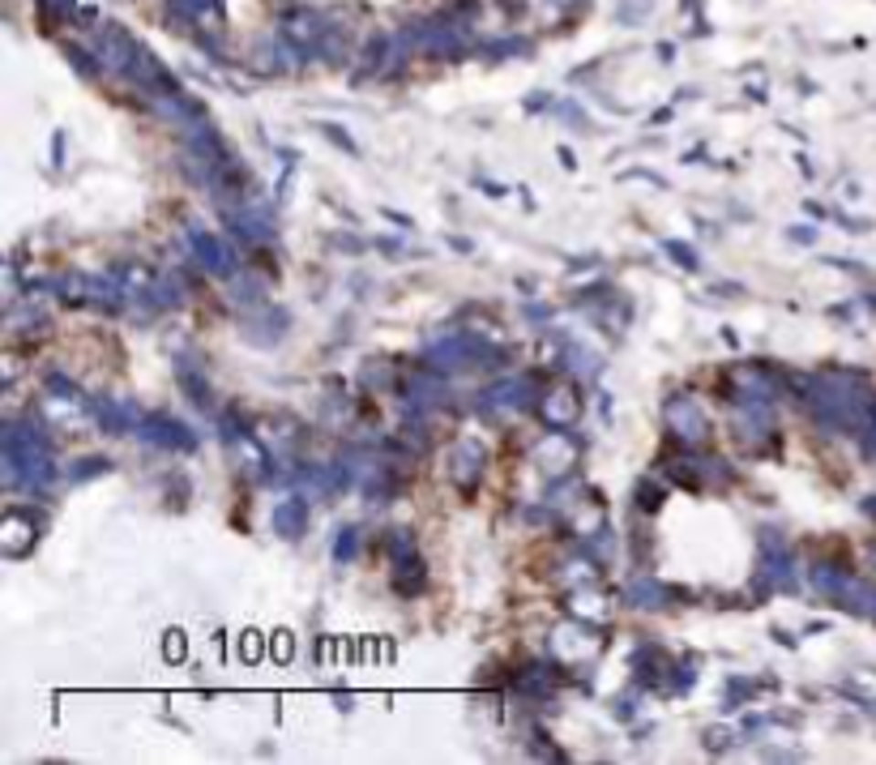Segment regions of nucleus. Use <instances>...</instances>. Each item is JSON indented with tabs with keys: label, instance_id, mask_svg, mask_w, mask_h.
Instances as JSON below:
<instances>
[{
	"label": "nucleus",
	"instance_id": "nucleus-29",
	"mask_svg": "<svg viewBox=\"0 0 876 765\" xmlns=\"http://www.w3.org/2000/svg\"><path fill=\"white\" fill-rule=\"evenodd\" d=\"M270 654H274L278 663H291V659H295V642H291V629H274V633H270Z\"/></svg>",
	"mask_w": 876,
	"mask_h": 765
},
{
	"label": "nucleus",
	"instance_id": "nucleus-21",
	"mask_svg": "<svg viewBox=\"0 0 876 765\" xmlns=\"http://www.w3.org/2000/svg\"><path fill=\"white\" fill-rule=\"evenodd\" d=\"M513 688H518V693H526V697H543V693L551 688V680L543 675V667L535 663V667H526V672L513 680Z\"/></svg>",
	"mask_w": 876,
	"mask_h": 765
},
{
	"label": "nucleus",
	"instance_id": "nucleus-24",
	"mask_svg": "<svg viewBox=\"0 0 876 765\" xmlns=\"http://www.w3.org/2000/svg\"><path fill=\"white\" fill-rule=\"evenodd\" d=\"M355 552H359V530H355V526H342L338 535H334V560H338V565H347V560H355Z\"/></svg>",
	"mask_w": 876,
	"mask_h": 765
},
{
	"label": "nucleus",
	"instance_id": "nucleus-28",
	"mask_svg": "<svg viewBox=\"0 0 876 765\" xmlns=\"http://www.w3.org/2000/svg\"><path fill=\"white\" fill-rule=\"evenodd\" d=\"M262 654H265L262 633H257V629H244V633H240V659L252 667V663H262Z\"/></svg>",
	"mask_w": 876,
	"mask_h": 765
},
{
	"label": "nucleus",
	"instance_id": "nucleus-14",
	"mask_svg": "<svg viewBox=\"0 0 876 765\" xmlns=\"http://www.w3.org/2000/svg\"><path fill=\"white\" fill-rule=\"evenodd\" d=\"M94 420H99V428H103L107 436H129V432H137L142 415H137L133 402H99V407H94Z\"/></svg>",
	"mask_w": 876,
	"mask_h": 765
},
{
	"label": "nucleus",
	"instance_id": "nucleus-19",
	"mask_svg": "<svg viewBox=\"0 0 876 765\" xmlns=\"http://www.w3.org/2000/svg\"><path fill=\"white\" fill-rule=\"evenodd\" d=\"M847 578H850V573H842L838 565H817V568H812V586H817V594H825L829 603H838V594H842Z\"/></svg>",
	"mask_w": 876,
	"mask_h": 765
},
{
	"label": "nucleus",
	"instance_id": "nucleus-11",
	"mask_svg": "<svg viewBox=\"0 0 876 765\" xmlns=\"http://www.w3.org/2000/svg\"><path fill=\"white\" fill-rule=\"evenodd\" d=\"M671 599H676V590L663 586L654 573H637V578L625 586V603L633 607V611H663V607H671Z\"/></svg>",
	"mask_w": 876,
	"mask_h": 765
},
{
	"label": "nucleus",
	"instance_id": "nucleus-10",
	"mask_svg": "<svg viewBox=\"0 0 876 765\" xmlns=\"http://www.w3.org/2000/svg\"><path fill=\"white\" fill-rule=\"evenodd\" d=\"M484 458L487 453L475 436L458 441V445H454V458H449V479H454L462 492H475L479 488V479H484Z\"/></svg>",
	"mask_w": 876,
	"mask_h": 765
},
{
	"label": "nucleus",
	"instance_id": "nucleus-7",
	"mask_svg": "<svg viewBox=\"0 0 876 765\" xmlns=\"http://www.w3.org/2000/svg\"><path fill=\"white\" fill-rule=\"evenodd\" d=\"M539 415H543L548 428L569 432V428L582 420V385H573V381L548 385V394H543V402H539Z\"/></svg>",
	"mask_w": 876,
	"mask_h": 765
},
{
	"label": "nucleus",
	"instance_id": "nucleus-5",
	"mask_svg": "<svg viewBox=\"0 0 876 765\" xmlns=\"http://www.w3.org/2000/svg\"><path fill=\"white\" fill-rule=\"evenodd\" d=\"M137 441H145V445H155V449H167V453H193V449L201 445L188 423L171 420V415H163V410L142 415V423H137Z\"/></svg>",
	"mask_w": 876,
	"mask_h": 765
},
{
	"label": "nucleus",
	"instance_id": "nucleus-13",
	"mask_svg": "<svg viewBox=\"0 0 876 765\" xmlns=\"http://www.w3.org/2000/svg\"><path fill=\"white\" fill-rule=\"evenodd\" d=\"M308 517H313V505L304 501V496H287V501L274 505L270 526H274L278 539H300L304 530H308Z\"/></svg>",
	"mask_w": 876,
	"mask_h": 765
},
{
	"label": "nucleus",
	"instance_id": "nucleus-8",
	"mask_svg": "<svg viewBox=\"0 0 876 765\" xmlns=\"http://www.w3.org/2000/svg\"><path fill=\"white\" fill-rule=\"evenodd\" d=\"M188 249L201 261V270L214 278H236V252L227 249L223 239L206 231V227H188Z\"/></svg>",
	"mask_w": 876,
	"mask_h": 765
},
{
	"label": "nucleus",
	"instance_id": "nucleus-32",
	"mask_svg": "<svg viewBox=\"0 0 876 765\" xmlns=\"http://www.w3.org/2000/svg\"><path fill=\"white\" fill-rule=\"evenodd\" d=\"M706 749H710V752L732 749V736H727V731H706Z\"/></svg>",
	"mask_w": 876,
	"mask_h": 765
},
{
	"label": "nucleus",
	"instance_id": "nucleus-23",
	"mask_svg": "<svg viewBox=\"0 0 876 765\" xmlns=\"http://www.w3.org/2000/svg\"><path fill=\"white\" fill-rule=\"evenodd\" d=\"M364 492H368V501L385 505V501L393 496V471H385V466H380V471H372V475H368V483H364Z\"/></svg>",
	"mask_w": 876,
	"mask_h": 765
},
{
	"label": "nucleus",
	"instance_id": "nucleus-18",
	"mask_svg": "<svg viewBox=\"0 0 876 765\" xmlns=\"http://www.w3.org/2000/svg\"><path fill=\"white\" fill-rule=\"evenodd\" d=\"M176 381H180V389L188 394V402H193L197 410H214V394H209L206 377H197L193 368H176Z\"/></svg>",
	"mask_w": 876,
	"mask_h": 765
},
{
	"label": "nucleus",
	"instance_id": "nucleus-3",
	"mask_svg": "<svg viewBox=\"0 0 876 765\" xmlns=\"http://www.w3.org/2000/svg\"><path fill=\"white\" fill-rule=\"evenodd\" d=\"M796 586H799V578H796V552H791V543L774 526H765L761 530L757 594L765 599V594H774V590H796Z\"/></svg>",
	"mask_w": 876,
	"mask_h": 765
},
{
	"label": "nucleus",
	"instance_id": "nucleus-22",
	"mask_svg": "<svg viewBox=\"0 0 876 765\" xmlns=\"http://www.w3.org/2000/svg\"><path fill=\"white\" fill-rule=\"evenodd\" d=\"M385 552H390L393 565H398V560H411V556H419L415 535H411V530H390V539H385Z\"/></svg>",
	"mask_w": 876,
	"mask_h": 765
},
{
	"label": "nucleus",
	"instance_id": "nucleus-20",
	"mask_svg": "<svg viewBox=\"0 0 876 765\" xmlns=\"http://www.w3.org/2000/svg\"><path fill=\"white\" fill-rule=\"evenodd\" d=\"M107 471H112V462H107L103 453H94V458H78V462L69 466V483H86V479L107 475Z\"/></svg>",
	"mask_w": 876,
	"mask_h": 765
},
{
	"label": "nucleus",
	"instance_id": "nucleus-34",
	"mask_svg": "<svg viewBox=\"0 0 876 765\" xmlns=\"http://www.w3.org/2000/svg\"><path fill=\"white\" fill-rule=\"evenodd\" d=\"M561 163H564V167H569V172H573V167H577V159H573V150H569V145H561Z\"/></svg>",
	"mask_w": 876,
	"mask_h": 765
},
{
	"label": "nucleus",
	"instance_id": "nucleus-2",
	"mask_svg": "<svg viewBox=\"0 0 876 765\" xmlns=\"http://www.w3.org/2000/svg\"><path fill=\"white\" fill-rule=\"evenodd\" d=\"M432 372H462V368H475V364H505L509 351L505 346H492L484 334H449L441 343H432L423 351Z\"/></svg>",
	"mask_w": 876,
	"mask_h": 765
},
{
	"label": "nucleus",
	"instance_id": "nucleus-15",
	"mask_svg": "<svg viewBox=\"0 0 876 765\" xmlns=\"http://www.w3.org/2000/svg\"><path fill=\"white\" fill-rule=\"evenodd\" d=\"M0 535H5V556H27V547L17 539H27V543H35V535H39V526H35V517H27L22 509H9L5 514V522H0Z\"/></svg>",
	"mask_w": 876,
	"mask_h": 765
},
{
	"label": "nucleus",
	"instance_id": "nucleus-9",
	"mask_svg": "<svg viewBox=\"0 0 876 765\" xmlns=\"http://www.w3.org/2000/svg\"><path fill=\"white\" fill-rule=\"evenodd\" d=\"M577 453H582V441L569 436V432H556L535 449V462H539L543 475H569V471L577 466Z\"/></svg>",
	"mask_w": 876,
	"mask_h": 765
},
{
	"label": "nucleus",
	"instance_id": "nucleus-17",
	"mask_svg": "<svg viewBox=\"0 0 876 765\" xmlns=\"http://www.w3.org/2000/svg\"><path fill=\"white\" fill-rule=\"evenodd\" d=\"M398 573H393V590L398 594H419L423 586H428V568H423V560L419 556H411V560H398Z\"/></svg>",
	"mask_w": 876,
	"mask_h": 765
},
{
	"label": "nucleus",
	"instance_id": "nucleus-31",
	"mask_svg": "<svg viewBox=\"0 0 876 765\" xmlns=\"http://www.w3.org/2000/svg\"><path fill=\"white\" fill-rule=\"evenodd\" d=\"M321 129H326V133H329V137H334V142H338V145H342V150H347V154H359V150H355V142H351V137H347V133H342V129H338V124H321Z\"/></svg>",
	"mask_w": 876,
	"mask_h": 765
},
{
	"label": "nucleus",
	"instance_id": "nucleus-30",
	"mask_svg": "<svg viewBox=\"0 0 876 765\" xmlns=\"http://www.w3.org/2000/svg\"><path fill=\"white\" fill-rule=\"evenodd\" d=\"M658 505H663V488H658V483L650 488V479H641L637 483V509L641 514H654Z\"/></svg>",
	"mask_w": 876,
	"mask_h": 765
},
{
	"label": "nucleus",
	"instance_id": "nucleus-1",
	"mask_svg": "<svg viewBox=\"0 0 876 765\" xmlns=\"http://www.w3.org/2000/svg\"><path fill=\"white\" fill-rule=\"evenodd\" d=\"M5 445V483L9 488H27V492H43L52 488L56 479V462H52V445L35 420H9L0 432Z\"/></svg>",
	"mask_w": 876,
	"mask_h": 765
},
{
	"label": "nucleus",
	"instance_id": "nucleus-12",
	"mask_svg": "<svg viewBox=\"0 0 876 765\" xmlns=\"http://www.w3.org/2000/svg\"><path fill=\"white\" fill-rule=\"evenodd\" d=\"M227 223H231V231H236L244 244H270V239L278 236L274 223H270V214L257 210V206H240V210H227Z\"/></svg>",
	"mask_w": 876,
	"mask_h": 765
},
{
	"label": "nucleus",
	"instance_id": "nucleus-4",
	"mask_svg": "<svg viewBox=\"0 0 876 765\" xmlns=\"http://www.w3.org/2000/svg\"><path fill=\"white\" fill-rule=\"evenodd\" d=\"M539 402H543V377H539V372L505 377V381L487 385L484 394H479V410H484V415H497V410L522 415V410H539Z\"/></svg>",
	"mask_w": 876,
	"mask_h": 765
},
{
	"label": "nucleus",
	"instance_id": "nucleus-16",
	"mask_svg": "<svg viewBox=\"0 0 876 765\" xmlns=\"http://www.w3.org/2000/svg\"><path fill=\"white\" fill-rule=\"evenodd\" d=\"M441 372H415L411 377V385H406V398H411V407L415 410H428V407H436V402H445V385L436 381Z\"/></svg>",
	"mask_w": 876,
	"mask_h": 765
},
{
	"label": "nucleus",
	"instance_id": "nucleus-26",
	"mask_svg": "<svg viewBox=\"0 0 876 765\" xmlns=\"http://www.w3.org/2000/svg\"><path fill=\"white\" fill-rule=\"evenodd\" d=\"M163 659H167V663H184V659H188L184 629H167V633H163Z\"/></svg>",
	"mask_w": 876,
	"mask_h": 765
},
{
	"label": "nucleus",
	"instance_id": "nucleus-33",
	"mask_svg": "<svg viewBox=\"0 0 876 765\" xmlns=\"http://www.w3.org/2000/svg\"><path fill=\"white\" fill-rule=\"evenodd\" d=\"M786 236L796 239V244H812V239H817V231H812V227H804V223H799V227H791Z\"/></svg>",
	"mask_w": 876,
	"mask_h": 765
},
{
	"label": "nucleus",
	"instance_id": "nucleus-25",
	"mask_svg": "<svg viewBox=\"0 0 876 765\" xmlns=\"http://www.w3.org/2000/svg\"><path fill=\"white\" fill-rule=\"evenodd\" d=\"M663 252H668L671 261L680 265V270H701V261H697V249H689V244H680V239H663Z\"/></svg>",
	"mask_w": 876,
	"mask_h": 765
},
{
	"label": "nucleus",
	"instance_id": "nucleus-27",
	"mask_svg": "<svg viewBox=\"0 0 876 765\" xmlns=\"http://www.w3.org/2000/svg\"><path fill=\"white\" fill-rule=\"evenodd\" d=\"M48 394H56V398H65V402H81V389L73 381H69L65 372H48Z\"/></svg>",
	"mask_w": 876,
	"mask_h": 765
},
{
	"label": "nucleus",
	"instance_id": "nucleus-6",
	"mask_svg": "<svg viewBox=\"0 0 876 765\" xmlns=\"http://www.w3.org/2000/svg\"><path fill=\"white\" fill-rule=\"evenodd\" d=\"M668 428L676 441H684L689 449H701L710 441V415L701 410V402H693V398H671L668 402Z\"/></svg>",
	"mask_w": 876,
	"mask_h": 765
}]
</instances>
